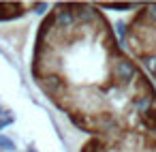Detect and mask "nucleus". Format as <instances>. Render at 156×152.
<instances>
[{"instance_id":"obj_7","label":"nucleus","mask_w":156,"mask_h":152,"mask_svg":"<svg viewBox=\"0 0 156 152\" xmlns=\"http://www.w3.org/2000/svg\"><path fill=\"white\" fill-rule=\"evenodd\" d=\"M9 124H13V116H9V118H2V120H0V131H2L5 126H9Z\"/></svg>"},{"instance_id":"obj_5","label":"nucleus","mask_w":156,"mask_h":152,"mask_svg":"<svg viewBox=\"0 0 156 152\" xmlns=\"http://www.w3.org/2000/svg\"><path fill=\"white\" fill-rule=\"evenodd\" d=\"M0 150H15L13 139H9L7 135H0Z\"/></svg>"},{"instance_id":"obj_6","label":"nucleus","mask_w":156,"mask_h":152,"mask_svg":"<svg viewBox=\"0 0 156 152\" xmlns=\"http://www.w3.org/2000/svg\"><path fill=\"white\" fill-rule=\"evenodd\" d=\"M32 9H34V13H45L47 9H49V5L47 2H34V5H30Z\"/></svg>"},{"instance_id":"obj_3","label":"nucleus","mask_w":156,"mask_h":152,"mask_svg":"<svg viewBox=\"0 0 156 152\" xmlns=\"http://www.w3.org/2000/svg\"><path fill=\"white\" fill-rule=\"evenodd\" d=\"M103 7L105 9H115V11H126V9H135L137 5H133V2H105Z\"/></svg>"},{"instance_id":"obj_2","label":"nucleus","mask_w":156,"mask_h":152,"mask_svg":"<svg viewBox=\"0 0 156 152\" xmlns=\"http://www.w3.org/2000/svg\"><path fill=\"white\" fill-rule=\"evenodd\" d=\"M137 60L150 71V75L156 79V54L154 52H139L137 54Z\"/></svg>"},{"instance_id":"obj_1","label":"nucleus","mask_w":156,"mask_h":152,"mask_svg":"<svg viewBox=\"0 0 156 152\" xmlns=\"http://www.w3.org/2000/svg\"><path fill=\"white\" fill-rule=\"evenodd\" d=\"M24 15V5L17 2H0V20H13Z\"/></svg>"},{"instance_id":"obj_4","label":"nucleus","mask_w":156,"mask_h":152,"mask_svg":"<svg viewBox=\"0 0 156 152\" xmlns=\"http://www.w3.org/2000/svg\"><path fill=\"white\" fill-rule=\"evenodd\" d=\"M115 32H118V37H120V43L124 45V41H126V37H128V30H126V24H122V22H118V24H115Z\"/></svg>"}]
</instances>
